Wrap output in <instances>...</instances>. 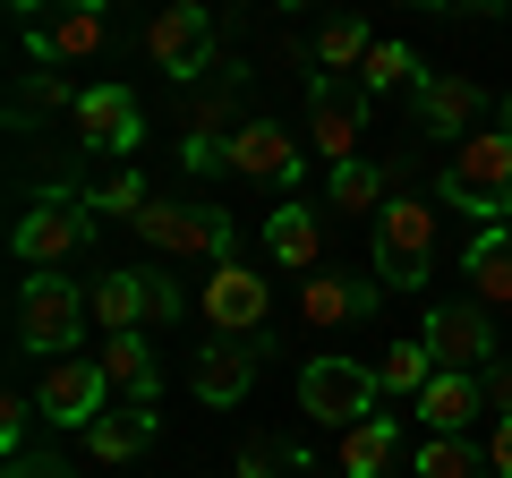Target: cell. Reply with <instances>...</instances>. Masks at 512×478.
Here are the masks:
<instances>
[{"mask_svg": "<svg viewBox=\"0 0 512 478\" xmlns=\"http://www.w3.org/2000/svg\"><path fill=\"white\" fill-rule=\"evenodd\" d=\"M444 205H461L470 222H504L512 214V103H495V129H470L461 154L444 163Z\"/></svg>", "mask_w": 512, "mask_h": 478, "instance_id": "obj_1", "label": "cell"}, {"mask_svg": "<svg viewBox=\"0 0 512 478\" xmlns=\"http://www.w3.org/2000/svg\"><path fill=\"white\" fill-rule=\"evenodd\" d=\"M436 265H444V205L393 197L376 214V282L384 291H427Z\"/></svg>", "mask_w": 512, "mask_h": 478, "instance_id": "obj_2", "label": "cell"}, {"mask_svg": "<svg viewBox=\"0 0 512 478\" xmlns=\"http://www.w3.org/2000/svg\"><path fill=\"white\" fill-rule=\"evenodd\" d=\"M120 43V0H52V18L26 26V60L35 69H86Z\"/></svg>", "mask_w": 512, "mask_h": 478, "instance_id": "obj_3", "label": "cell"}, {"mask_svg": "<svg viewBox=\"0 0 512 478\" xmlns=\"http://www.w3.org/2000/svg\"><path fill=\"white\" fill-rule=\"evenodd\" d=\"M86 325H94V308H86V291H77L60 265H52V274H26V291H18V342L35 350V359H77Z\"/></svg>", "mask_w": 512, "mask_h": 478, "instance_id": "obj_4", "label": "cell"}, {"mask_svg": "<svg viewBox=\"0 0 512 478\" xmlns=\"http://www.w3.org/2000/svg\"><path fill=\"white\" fill-rule=\"evenodd\" d=\"M94 222L103 214H94L86 188H43V197L18 214V257L35 265V274H52V265H69L77 248L94 239Z\"/></svg>", "mask_w": 512, "mask_h": 478, "instance_id": "obj_5", "label": "cell"}, {"mask_svg": "<svg viewBox=\"0 0 512 478\" xmlns=\"http://www.w3.org/2000/svg\"><path fill=\"white\" fill-rule=\"evenodd\" d=\"M146 60L171 77V86H205V77H222V60H214V18L205 9H188V0H163L146 18Z\"/></svg>", "mask_w": 512, "mask_h": 478, "instance_id": "obj_6", "label": "cell"}, {"mask_svg": "<svg viewBox=\"0 0 512 478\" xmlns=\"http://www.w3.org/2000/svg\"><path fill=\"white\" fill-rule=\"evenodd\" d=\"M137 231H146L154 257H205V265L239 257V222L222 214V205H163L154 197L146 214H137Z\"/></svg>", "mask_w": 512, "mask_h": 478, "instance_id": "obj_7", "label": "cell"}, {"mask_svg": "<svg viewBox=\"0 0 512 478\" xmlns=\"http://www.w3.org/2000/svg\"><path fill=\"white\" fill-rule=\"evenodd\" d=\"M376 368H359V359H308L299 368V410H308L316 427H333V436H350L359 419H376Z\"/></svg>", "mask_w": 512, "mask_h": 478, "instance_id": "obj_8", "label": "cell"}, {"mask_svg": "<svg viewBox=\"0 0 512 478\" xmlns=\"http://www.w3.org/2000/svg\"><path fill=\"white\" fill-rule=\"evenodd\" d=\"M197 308H205V325H214V333H231V342H256V333H265V316H274V291H265V274H256L248 257H222L214 274H205Z\"/></svg>", "mask_w": 512, "mask_h": 478, "instance_id": "obj_9", "label": "cell"}, {"mask_svg": "<svg viewBox=\"0 0 512 478\" xmlns=\"http://www.w3.org/2000/svg\"><path fill=\"white\" fill-rule=\"evenodd\" d=\"M367 86H342V77H316L308 86V154H325V171L359 163V137H367Z\"/></svg>", "mask_w": 512, "mask_h": 478, "instance_id": "obj_10", "label": "cell"}, {"mask_svg": "<svg viewBox=\"0 0 512 478\" xmlns=\"http://www.w3.org/2000/svg\"><path fill=\"white\" fill-rule=\"evenodd\" d=\"M222 171H239V180H274V188H299V180H308V137H291L282 120H239L231 146H222Z\"/></svg>", "mask_w": 512, "mask_h": 478, "instance_id": "obj_11", "label": "cell"}, {"mask_svg": "<svg viewBox=\"0 0 512 478\" xmlns=\"http://www.w3.org/2000/svg\"><path fill=\"white\" fill-rule=\"evenodd\" d=\"M35 410L52 427H94L111 410V376H103V359H43V385H35Z\"/></svg>", "mask_w": 512, "mask_h": 478, "instance_id": "obj_12", "label": "cell"}, {"mask_svg": "<svg viewBox=\"0 0 512 478\" xmlns=\"http://www.w3.org/2000/svg\"><path fill=\"white\" fill-rule=\"evenodd\" d=\"M69 129H77V146L128 163V154L146 146V111H137V94H128V86H86V94H77V111H69Z\"/></svg>", "mask_w": 512, "mask_h": 478, "instance_id": "obj_13", "label": "cell"}, {"mask_svg": "<svg viewBox=\"0 0 512 478\" xmlns=\"http://www.w3.org/2000/svg\"><path fill=\"white\" fill-rule=\"evenodd\" d=\"M419 342L436 350V368H495V316L478 308V299H453V308H427Z\"/></svg>", "mask_w": 512, "mask_h": 478, "instance_id": "obj_14", "label": "cell"}, {"mask_svg": "<svg viewBox=\"0 0 512 478\" xmlns=\"http://www.w3.org/2000/svg\"><path fill=\"white\" fill-rule=\"evenodd\" d=\"M231 77H205L188 94V120H180V171H222V146H231Z\"/></svg>", "mask_w": 512, "mask_h": 478, "instance_id": "obj_15", "label": "cell"}, {"mask_svg": "<svg viewBox=\"0 0 512 478\" xmlns=\"http://www.w3.org/2000/svg\"><path fill=\"white\" fill-rule=\"evenodd\" d=\"M256 368H265V342H205L197 368H188V393L205 410H231V402L256 393Z\"/></svg>", "mask_w": 512, "mask_h": 478, "instance_id": "obj_16", "label": "cell"}, {"mask_svg": "<svg viewBox=\"0 0 512 478\" xmlns=\"http://www.w3.org/2000/svg\"><path fill=\"white\" fill-rule=\"evenodd\" d=\"M376 299H384V282H359V274H308V291H299V316H308L316 333H333V325H359V316H376Z\"/></svg>", "mask_w": 512, "mask_h": 478, "instance_id": "obj_17", "label": "cell"}, {"mask_svg": "<svg viewBox=\"0 0 512 478\" xmlns=\"http://www.w3.org/2000/svg\"><path fill=\"white\" fill-rule=\"evenodd\" d=\"M461 282H470L478 308H512V231L504 222H478V239L461 248Z\"/></svg>", "mask_w": 512, "mask_h": 478, "instance_id": "obj_18", "label": "cell"}, {"mask_svg": "<svg viewBox=\"0 0 512 478\" xmlns=\"http://www.w3.org/2000/svg\"><path fill=\"white\" fill-rule=\"evenodd\" d=\"M410 410L427 419V436H470V419L487 410V385H478L470 368H436V385H427Z\"/></svg>", "mask_w": 512, "mask_h": 478, "instance_id": "obj_19", "label": "cell"}, {"mask_svg": "<svg viewBox=\"0 0 512 478\" xmlns=\"http://www.w3.org/2000/svg\"><path fill=\"white\" fill-rule=\"evenodd\" d=\"M487 111V86H470L461 69H436V77H419V120L436 137H470V120Z\"/></svg>", "mask_w": 512, "mask_h": 478, "instance_id": "obj_20", "label": "cell"}, {"mask_svg": "<svg viewBox=\"0 0 512 478\" xmlns=\"http://www.w3.org/2000/svg\"><path fill=\"white\" fill-rule=\"evenodd\" d=\"M393 453H402V410H376V419H359L342 444H333V470L342 478H384Z\"/></svg>", "mask_w": 512, "mask_h": 478, "instance_id": "obj_21", "label": "cell"}, {"mask_svg": "<svg viewBox=\"0 0 512 478\" xmlns=\"http://www.w3.org/2000/svg\"><path fill=\"white\" fill-rule=\"evenodd\" d=\"M103 376H111V393H128V402H154L163 393V368H154V350H146V333H103Z\"/></svg>", "mask_w": 512, "mask_h": 478, "instance_id": "obj_22", "label": "cell"}, {"mask_svg": "<svg viewBox=\"0 0 512 478\" xmlns=\"http://www.w3.org/2000/svg\"><path fill=\"white\" fill-rule=\"evenodd\" d=\"M265 248H274V265H291V274H325V231H316V205H282V214L265 222Z\"/></svg>", "mask_w": 512, "mask_h": 478, "instance_id": "obj_23", "label": "cell"}, {"mask_svg": "<svg viewBox=\"0 0 512 478\" xmlns=\"http://www.w3.org/2000/svg\"><path fill=\"white\" fill-rule=\"evenodd\" d=\"M86 308H94L103 333H137V325H146V265H137V274H94L86 282Z\"/></svg>", "mask_w": 512, "mask_h": 478, "instance_id": "obj_24", "label": "cell"}, {"mask_svg": "<svg viewBox=\"0 0 512 478\" xmlns=\"http://www.w3.org/2000/svg\"><path fill=\"white\" fill-rule=\"evenodd\" d=\"M154 444V402H128V410H103V419L86 427V453L94 461H137Z\"/></svg>", "mask_w": 512, "mask_h": 478, "instance_id": "obj_25", "label": "cell"}, {"mask_svg": "<svg viewBox=\"0 0 512 478\" xmlns=\"http://www.w3.org/2000/svg\"><path fill=\"white\" fill-rule=\"evenodd\" d=\"M325 205L333 214H384V205H393V171H376V163L325 171Z\"/></svg>", "mask_w": 512, "mask_h": 478, "instance_id": "obj_26", "label": "cell"}, {"mask_svg": "<svg viewBox=\"0 0 512 478\" xmlns=\"http://www.w3.org/2000/svg\"><path fill=\"white\" fill-rule=\"evenodd\" d=\"M410 470L419 478H495V453L470 436H427L419 453H410Z\"/></svg>", "mask_w": 512, "mask_h": 478, "instance_id": "obj_27", "label": "cell"}, {"mask_svg": "<svg viewBox=\"0 0 512 478\" xmlns=\"http://www.w3.org/2000/svg\"><path fill=\"white\" fill-rule=\"evenodd\" d=\"M376 385L393 393V402H419V393L436 385V350H427V342H393L376 359Z\"/></svg>", "mask_w": 512, "mask_h": 478, "instance_id": "obj_28", "label": "cell"}, {"mask_svg": "<svg viewBox=\"0 0 512 478\" xmlns=\"http://www.w3.org/2000/svg\"><path fill=\"white\" fill-rule=\"evenodd\" d=\"M367 52H376V35H367V18H325V35H316V69L342 77V69H367Z\"/></svg>", "mask_w": 512, "mask_h": 478, "instance_id": "obj_29", "label": "cell"}, {"mask_svg": "<svg viewBox=\"0 0 512 478\" xmlns=\"http://www.w3.org/2000/svg\"><path fill=\"white\" fill-rule=\"evenodd\" d=\"M419 52H410V43H376V52H367V69H359V86L367 94H393V86H419Z\"/></svg>", "mask_w": 512, "mask_h": 478, "instance_id": "obj_30", "label": "cell"}, {"mask_svg": "<svg viewBox=\"0 0 512 478\" xmlns=\"http://www.w3.org/2000/svg\"><path fill=\"white\" fill-rule=\"evenodd\" d=\"M86 197H94V214H111V222H137V214L154 205V197H146V180H137V163H120L111 180H94Z\"/></svg>", "mask_w": 512, "mask_h": 478, "instance_id": "obj_31", "label": "cell"}, {"mask_svg": "<svg viewBox=\"0 0 512 478\" xmlns=\"http://www.w3.org/2000/svg\"><path fill=\"white\" fill-rule=\"evenodd\" d=\"M77 94H86V86H69V69H26L18 120H35V111H77Z\"/></svg>", "mask_w": 512, "mask_h": 478, "instance_id": "obj_32", "label": "cell"}, {"mask_svg": "<svg viewBox=\"0 0 512 478\" xmlns=\"http://www.w3.org/2000/svg\"><path fill=\"white\" fill-rule=\"evenodd\" d=\"M26 419H43L35 393H0V453H26Z\"/></svg>", "mask_w": 512, "mask_h": 478, "instance_id": "obj_33", "label": "cell"}, {"mask_svg": "<svg viewBox=\"0 0 512 478\" xmlns=\"http://www.w3.org/2000/svg\"><path fill=\"white\" fill-rule=\"evenodd\" d=\"M180 308H188V299H180V282H171V274H154V265H146V316H154V325H171Z\"/></svg>", "mask_w": 512, "mask_h": 478, "instance_id": "obj_34", "label": "cell"}, {"mask_svg": "<svg viewBox=\"0 0 512 478\" xmlns=\"http://www.w3.org/2000/svg\"><path fill=\"white\" fill-rule=\"evenodd\" d=\"M9 478H77V470L52 461V453H9Z\"/></svg>", "mask_w": 512, "mask_h": 478, "instance_id": "obj_35", "label": "cell"}, {"mask_svg": "<svg viewBox=\"0 0 512 478\" xmlns=\"http://www.w3.org/2000/svg\"><path fill=\"white\" fill-rule=\"evenodd\" d=\"M478 385H487V410H495V419H512V368H478Z\"/></svg>", "mask_w": 512, "mask_h": 478, "instance_id": "obj_36", "label": "cell"}, {"mask_svg": "<svg viewBox=\"0 0 512 478\" xmlns=\"http://www.w3.org/2000/svg\"><path fill=\"white\" fill-rule=\"evenodd\" d=\"M487 453H495V478H512V419H495V436H487Z\"/></svg>", "mask_w": 512, "mask_h": 478, "instance_id": "obj_37", "label": "cell"}, {"mask_svg": "<svg viewBox=\"0 0 512 478\" xmlns=\"http://www.w3.org/2000/svg\"><path fill=\"white\" fill-rule=\"evenodd\" d=\"M239 478H274V453H256V444H248V453H239Z\"/></svg>", "mask_w": 512, "mask_h": 478, "instance_id": "obj_38", "label": "cell"}, {"mask_svg": "<svg viewBox=\"0 0 512 478\" xmlns=\"http://www.w3.org/2000/svg\"><path fill=\"white\" fill-rule=\"evenodd\" d=\"M402 9H461V0H402Z\"/></svg>", "mask_w": 512, "mask_h": 478, "instance_id": "obj_39", "label": "cell"}, {"mask_svg": "<svg viewBox=\"0 0 512 478\" xmlns=\"http://www.w3.org/2000/svg\"><path fill=\"white\" fill-rule=\"evenodd\" d=\"M470 9H478V18H495V9H504V0H470Z\"/></svg>", "mask_w": 512, "mask_h": 478, "instance_id": "obj_40", "label": "cell"}, {"mask_svg": "<svg viewBox=\"0 0 512 478\" xmlns=\"http://www.w3.org/2000/svg\"><path fill=\"white\" fill-rule=\"evenodd\" d=\"M274 9H299V0H274Z\"/></svg>", "mask_w": 512, "mask_h": 478, "instance_id": "obj_41", "label": "cell"}, {"mask_svg": "<svg viewBox=\"0 0 512 478\" xmlns=\"http://www.w3.org/2000/svg\"><path fill=\"white\" fill-rule=\"evenodd\" d=\"M188 9H205V0H188Z\"/></svg>", "mask_w": 512, "mask_h": 478, "instance_id": "obj_42", "label": "cell"}]
</instances>
